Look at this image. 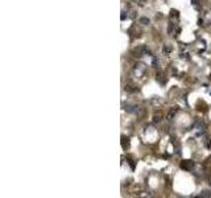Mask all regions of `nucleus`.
I'll return each mask as SVG.
<instances>
[{"instance_id":"1","label":"nucleus","mask_w":211,"mask_h":198,"mask_svg":"<svg viewBox=\"0 0 211 198\" xmlns=\"http://www.w3.org/2000/svg\"><path fill=\"white\" fill-rule=\"evenodd\" d=\"M193 166H194V163L191 160H185V161H182V164H181V168L186 169V171H190Z\"/></svg>"},{"instance_id":"2","label":"nucleus","mask_w":211,"mask_h":198,"mask_svg":"<svg viewBox=\"0 0 211 198\" xmlns=\"http://www.w3.org/2000/svg\"><path fill=\"white\" fill-rule=\"evenodd\" d=\"M199 197H211V191L210 190H203Z\"/></svg>"},{"instance_id":"3","label":"nucleus","mask_w":211,"mask_h":198,"mask_svg":"<svg viewBox=\"0 0 211 198\" xmlns=\"http://www.w3.org/2000/svg\"><path fill=\"white\" fill-rule=\"evenodd\" d=\"M133 108H136V107L135 106H131V104H127L125 106V111H128V112H133Z\"/></svg>"},{"instance_id":"4","label":"nucleus","mask_w":211,"mask_h":198,"mask_svg":"<svg viewBox=\"0 0 211 198\" xmlns=\"http://www.w3.org/2000/svg\"><path fill=\"white\" fill-rule=\"evenodd\" d=\"M176 112H177V108L174 107V108H171V111L168 114V118H169V119H171V118L174 116V114H176Z\"/></svg>"},{"instance_id":"5","label":"nucleus","mask_w":211,"mask_h":198,"mask_svg":"<svg viewBox=\"0 0 211 198\" xmlns=\"http://www.w3.org/2000/svg\"><path fill=\"white\" fill-rule=\"evenodd\" d=\"M140 22H141V24H149V19L141 17V19H140Z\"/></svg>"},{"instance_id":"6","label":"nucleus","mask_w":211,"mask_h":198,"mask_svg":"<svg viewBox=\"0 0 211 198\" xmlns=\"http://www.w3.org/2000/svg\"><path fill=\"white\" fill-rule=\"evenodd\" d=\"M165 52H166V53H168V52H171V48H168V46H166V48H165Z\"/></svg>"},{"instance_id":"7","label":"nucleus","mask_w":211,"mask_h":198,"mask_svg":"<svg viewBox=\"0 0 211 198\" xmlns=\"http://www.w3.org/2000/svg\"><path fill=\"white\" fill-rule=\"evenodd\" d=\"M123 13V15H122V20H124L125 19V12H122Z\"/></svg>"},{"instance_id":"8","label":"nucleus","mask_w":211,"mask_h":198,"mask_svg":"<svg viewBox=\"0 0 211 198\" xmlns=\"http://www.w3.org/2000/svg\"><path fill=\"white\" fill-rule=\"evenodd\" d=\"M191 3H193V4H194V5H195V4H197V3H198V0H191Z\"/></svg>"},{"instance_id":"9","label":"nucleus","mask_w":211,"mask_h":198,"mask_svg":"<svg viewBox=\"0 0 211 198\" xmlns=\"http://www.w3.org/2000/svg\"><path fill=\"white\" fill-rule=\"evenodd\" d=\"M209 148H211V139H210V143H209Z\"/></svg>"}]
</instances>
